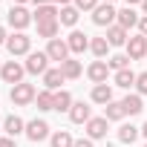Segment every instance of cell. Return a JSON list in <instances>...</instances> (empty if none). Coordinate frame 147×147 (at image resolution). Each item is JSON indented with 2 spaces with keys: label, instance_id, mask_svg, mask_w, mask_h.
I'll return each mask as SVG.
<instances>
[{
  "label": "cell",
  "instance_id": "cell-14",
  "mask_svg": "<svg viewBox=\"0 0 147 147\" xmlns=\"http://www.w3.org/2000/svg\"><path fill=\"white\" fill-rule=\"evenodd\" d=\"M127 40H130V32H127L124 26H118V23H115V26H110V29H107V43H110V46H124Z\"/></svg>",
  "mask_w": 147,
  "mask_h": 147
},
{
  "label": "cell",
  "instance_id": "cell-5",
  "mask_svg": "<svg viewBox=\"0 0 147 147\" xmlns=\"http://www.w3.org/2000/svg\"><path fill=\"white\" fill-rule=\"evenodd\" d=\"M23 66H26V72H32V75H43V72L49 69V55L46 52H29Z\"/></svg>",
  "mask_w": 147,
  "mask_h": 147
},
{
  "label": "cell",
  "instance_id": "cell-16",
  "mask_svg": "<svg viewBox=\"0 0 147 147\" xmlns=\"http://www.w3.org/2000/svg\"><path fill=\"white\" fill-rule=\"evenodd\" d=\"M66 43H69V52H84V49H90V38H87L84 32H78V29L69 32Z\"/></svg>",
  "mask_w": 147,
  "mask_h": 147
},
{
  "label": "cell",
  "instance_id": "cell-9",
  "mask_svg": "<svg viewBox=\"0 0 147 147\" xmlns=\"http://www.w3.org/2000/svg\"><path fill=\"white\" fill-rule=\"evenodd\" d=\"M127 55H130V61H141L147 55V38L144 35H133L127 40Z\"/></svg>",
  "mask_w": 147,
  "mask_h": 147
},
{
  "label": "cell",
  "instance_id": "cell-35",
  "mask_svg": "<svg viewBox=\"0 0 147 147\" xmlns=\"http://www.w3.org/2000/svg\"><path fill=\"white\" fill-rule=\"evenodd\" d=\"M138 35H144V38H147V18H141V20H138Z\"/></svg>",
  "mask_w": 147,
  "mask_h": 147
},
{
  "label": "cell",
  "instance_id": "cell-20",
  "mask_svg": "<svg viewBox=\"0 0 147 147\" xmlns=\"http://www.w3.org/2000/svg\"><path fill=\"white\" fill-rule=\"evenodd\" d=\"M61 32V20H49V23H38V38H46V40H55Z\"/></svg>",
  "mask_w": 147,
  "mask_h": 147
},
{
  "label": "cell",
  "instance_id": "cell-27",
  "mask_svg": "<svg viewBox=\"0 0 147 147\" xmlns=\"http://www.w3.org/2000/svg\"><path fill=\"white\" fill-rule=\"evenodd\" d=\"M104 118H107V121H121V118H124V107H121V101H110V104L104 107Z\"/></svg>",
  "mask_w": 147,
  "mask_h": 147
},
{
  "label": "cell",
  "instance_id": "cell-13",
  "mask_svg": "<svg viewBox=\"0 0 147 147\" xmlns=\"http://www.w3.org/2000/svg\"><path fill=\"white\" fill-rule=\"evenodd\" d=\"M63 81H66V78H63V72H61V66H58V69H46V72H43V87H46L49 92H58Z\"/></svg>",
  "mask_w": 147,
  "mask_h": 147
},
{
  "label": "cell",
  "instance_id": "cell-19",
  "mask_svg": "<svg viewBox=\"0 0 147 147\" xmlns=\"http://www.w3.org/2000/svg\"><path fill=\"white\" fill-rule=\"evenodd\" d=\"M138 20H141V18L133 12V6H127V9H121V12H118V20H115V23H118V26H124V29L130 32L133 26H138Z\"/></svg>",
  "mask_w": 147,
  "mask_h": 147
},
{
  "label": "cell",
  "instance_id": "cell-36",
  "mask_svg": "<svg viewBox=\"0 0 147 147\" xmlns=\"http://www.w3.org/2000/svg\"><path fill=\"white\" fill-rule=\"evenodd\" d=\"M75 147H92V138H78Z\"/></svg>",
  "mask_w": 147,
  "mask_h": 147
},
{
  "label": "cell",
  "instance_id": "cell-40",
  "mask_svg": "<svg viewBox=\"0 0 147 147\" xmlns=\"http://www.w3.org/2000/svg\"><path fill=\"white\" fill-rule=\"evenodd\" d=\"M141 136H144V138H147V121H144V127H141Z\"/></svg>",
  "mask_w": 147,
  "mask_h": 147
},
{
  "label": "cell",
  "instance_id": "cell-32",
  "mask_svg": "<svg viewBox=\"0 0 147 147\" xmlns=\"http://www.w3.org/2000/svg\"><path fill=\"white\" fill-rule=\"evenodd\" d=\"M136 92L147 95V72H138V75H136Z\"/></svg>",
  "mask_w": 147,
  "mask_h": 147
},
{
  "label": "cell",
  "instance_id": "cell-6",
  "mask_svg": "<svg viewBox=\"0 0 147 147\" xmlns=\"http://www.w3.org/2000/svg\"><path fill=\"white\" fill-rule=\"evenodd\" d=\"M6 18H9V26L18 29V32H23V29L32 23V15H29V9H23V6H12Z\"/></svg>",
  "mask_w": 147,
  "mask_h": 147
},
{
  "label": "cell",
  "instance_id": "cell-46",
  "mask_svg": "<svg viewBox=\"0 0 147 147\" xmlns=\"http://www.w3.org/2000/svg\"><path fill=\"white\" fill-rule=\"evenodd\" d=\"M144 147H147V144H144Z\"/></svg>",
  "mask_w": 147,
  "mask_h": 147
},
{
  "label": "cell",
  "instance_id": "cell-12",
  "mask_svg": "<svg viewBox=\"0 0 147 147\" xmlns=\"http://www.w3.org/2000/svg\"><path fill=\"white\" fill-rule=\"evenodd\" d=\"M92 118V110L84 104V101H75V104H72V110H69V121L72 124H87Z\"/></svg>",
  "mask_w": 147,
  "mask_h": 147
},
{
  "label": "cell",
  "instance_id": "cell-45",
  "mask_svg": "<svg viewBox=\"0 0 147 147\" xmlns=\"http://www.w3.org/2000/svg\"><path fill=\"white\" fill-rule=\"evenodd\" d=\"M0 130H3V127H0Z\"/></svg>",
  "mask_w": 147,
  "mask_h": 147
},
{
  "label": "cell",
  "instance_id": "cell-34",
  "mask_svg": "<svg viewBox=\"0 0 147 147\" xmlns=\"http://www.w3.org/2000/svg\"><path fill=\"white\" fill-rule=\"evenodd\" d=\"M0 147H18V141L12 136H0Z\"/></svg>",
  "mask_w": 147,
  "mask_h": 147
},
{
  "label": "cell",
  "instance_id": "cell-44",
  "mask_svg": "<svg viewBox=\"0 0 147 147\" xmlns=\"http://www.w3.org/2000/svg\"><path fill=\"white\" fill-rule=\"evenodd\" d=\"M0 69H3V63H0Z\"/></svg>",
  "mask_w": 147,
  "mask_h": 147
},
{
  "label": "cell",
  "instance_id": "cell-21",
  "mask_svg": "<svg viewBox=\"0 0 147 147\" xmlns=\"http://www.w3.org/2000/svg\"><path fill=\"white\" fill-rule=\"evenodd\" d=\"M61 72H63V78H69V81H72V78H81V72H84V69H81V61L66 58V61L61 63Z\"/></svg>",
  "mask_w": 147,
  "mask_h": 147
},
{
  "label": "cell",
  "instance_id": "cell-18",
  "mask_svg": "<svg viewBox=\"0 0 147 147\" xmlns=\"http://www.w3.org/2000/svg\"><path fill=\"white\" fill-rule=\"evenodd\" d=\"M121 107H124V115H138V113L144 110V101H141L138 92H133V95H127V98L121 101Z\"/></svg>",
  "mask_w": 147,
  "mask_h": 147
},
{
  "label": "cell",
  "instance_id": "cell-8",
  "mask_svg": "<svg viewBox=\"0 0 147 147\" xmlns=\"http://www.w3.org/2000/svg\"><path fill=\"white\" fill-rule=\"evenodd\" d=\"M46 55H49V61H58V63H63V61L69 58V43H66V40H61V38H55V40H49V46H46Z\"/></svg>",
  "mask_w": 147,
  "mask_h": 147
},
{
  "label": "cell",
  "instance_id": "cell-1",
  "mask_svg": "<svg viewBox=\"0 0 147 147\" xmlns=\"http://www.w3.org/2000/svg\"><path fill=\"white\" fill-rule=\"evenodd\" d=\"M6 49H9L12 58H18V55H29V49H32V38H29L26 32H15V35H9Z\"/></svg>",
  "mask_w": 147,
  "mask_h": 147
},
{
  "label": "cell",
  "instance_id": "cell-25",
  "mask_svg": "<svg viewBox=\"0 0 147 147\" xmlns=\"http://www.w3.org/2000/svg\"><path fill=\"white\" fill-rule=\"evenodd\" d=\"M72 104H75V101H72V95H69L66 90H58V92H55V110H58V113H69Z\"/></svg>",
  "mask_w": 147,
  "mask_h": 147
},
{
  "label": "cell",
  "instance_id": "cell-3",
  "mask_svg": "<svg viewBox=\"0 0 147 147\" xmlns=\"http://www.w3.org/2000/svg\"><path fill=\"white\" fill-rule=\"evenodd\" d=\"M23 72H26V66L23 63H18V61H6L3 63V69H0V78H3L6 84H23Z\"/></svg>",
  "mask_w": 147,
  "mask_h": 147
},
{
  "label": "cell",
  "instance_id": "cell-43",
  "mask_svg": "<svg viewBox=\"0 0 147 147\" xmlns=\"http://www.w3.org/2000/svg\"><path fill=\"white\" fill-rule=\"evenodd\" d=\"M104 3H113V0H104Z\"/></svg>",
  "mask_w": 147,
  "mask_h": 147
},
{
  "label": "cell",
  "instance_id": "cell-39",
  "mask_svg": "<svg viewBox=\"0 0 147 147\" xmlns=\"http://www.w3.org/2000/svg\"><path fill=\"white\" fill-rule=\"evenodd\" d=\"M55 3H61V6H69V3H72V0H55Z\"/></svg>",
  "mask_w": 147,
  "mask_h": 147
},
{
  "label": "cell",
  "instance_id": "cell-17",
  "mask_svg": "<svg viewBox=\"0 0 147 147\" xmlns=\"http://www.w3.org/2000/svg\"><path fill=\"white\" fill-rule=\"evenodd\" d=\"M90 98H92L95 104H104V107H107V104L113 101V87H110V84H95L92 92H90Z\"/></svg>",
  "mask_w": 147,
  "mask_h": 147
},
{
  "label": "cell",
  "instance_id": "cell-26",
  "mask_svg": "<svg viewBox=\"0 0 147 147\" xmlns=\"http://www.w3.org/2000/svg\"><path fill=\"white\" fill-rule=\"evenodd\" d=\"M52 147H75V138L69 136V130H58V133H52Z\"/></svg>",
  "mask_w": 147,
  "mask_h": 147
},
{
  "label": "cell",
  "instance_id": "cell-31",
  "mask_svg": "<svg viewBox=\"0 0 147 147\" xmlns=\"http://www.w3.org/2000/svg\"><path fill=\"white\" fill-rule=\"evenodd\" d=\"M107 66L115 69V72H118V69H127V66H130V55H113V58L107 61Z\"/></svg>",
  "mask_w": 147,
  "mask_h": 147
},
{
  "label": "cell",
  "instance_id": "cell-11",
  "mask_svg": "<svg viewBox=\"0 0 147 147\" xmlns=\"http://www.w3.org/2000/svg\"><path fill=\"white\" fill-rule=\"evenodd\" d=\"M107 118L101 115V118H90L87 121V138H92V141H98V138H104L107 136Z\"/></svg>",
  "mask_w": 147,
  "mask_h": 147
},
{
  "label": "cell",
  "instance_id": "cell-30",
  "mask_svg": "<svg viewBox=\"0 0 147 147\" xmlns=\"http://www.w3.org/2000/svg\"><path fill=\"white\" fill-rule=\"evenodd\" d=\"M138 127H133V124H121V130H118V141H124V144H133L136 138H138Z\"/></svg>",
  "mask_w": 147,
  "mask_h": 147
},
{
  "label": "cell",
  "instance_id": "cell-7",
  "mask_svg": "<svg viewBox=\"0 0 147 147\" xmlns=\"http://www.w3.org/2000/svg\"><path fill=\"white\" fill-rule=\"evenodd\" d=\"M26 138L29 141H43V138H49V124L43 121V118H32L29 124H26Z\"/></svg>",
  "mask_w": 147,
  "mask_h": 147
},
{
  "label": "cell",
  "instance_id": "cell-33",
  "mask_svg": "<svg viewBox=\"0 0 147 147\" xmlns=\"http://www.w3.org/2000/svg\"><path fill=\"white\" fill-rule=\"evenodd\" d=\"M95 6H98V0H75L78 12H95Z\"/></svg>",
  "mask_w": 147,
  "mask_h": 147
},
{
  "label": "cell",
  "instance_id": "cell-15",
  "mask_svg": "<svg viewBox=\"0 0 147 147\" xmlns=\"http://www.w3.org/2000/svg\"><path fill=\"white\" fill-rule=\"evenodd\" d=\"M3 133L12 136V138H18L20 133H26V121H23L20 115H9V118L3 121Z\"/></svg>",
  "mask_w": 147,
  "mask_h": 147
},
{
  "label": "cell",
  "instance_id": "cell-10",
  "mask_svg": "<svg viewBox=\"0 0 147 147\" xmlns=\"http://www.w3.org/2000/svg\"><path fill=\"white\" fill-rule=\"evenodd\" d=\"M87 75H90L92 84H107V75H110L107 61H92V63L87 66Z\"/></svg>",
  "mask_w": 147,
  "mask_h": 147
},
{
  "label": "cell",
  "instance_id": "cell-41",
  "mask_svg": "<svg viewBox=\"0 0 147 147\" xmlns=\"http://www.w3.org/2000/svg\"><path fill=\"white\" fill-rule=\"evenodd\" d=\"M136 3H141V0H127V6H136Z\"/></svg>",
  "mask_w": 147,
  "mask_h": 147
},
{
  "label": "cell",
  "instance_id": "cell-22",
  "mask_svg": "<svg viewBox=\"0 0 147 147\" xmlns=\"http://www.w3.org/2000/svg\"><path fill=\"white\" fill-rule=\"evenodd\" d=\"M58 9L55 6H35V20L38 23H49V20H58Z\"/></svg>",
  "mask_w": 147,
  "mask_h": 147
},
{
  "label": "cell",
  "instance_id": "cell-4",
  "mask_svg": "<svg viewBox=\"0 0 147 147\" xmlns=\"http://www.w3.org/2000/svg\"><path fill=\"white\" fill-rule=\"evenodd\" d=\"M38 98V92H35V87L32 84H15L12 87V104H18V107H26V104H32Z\"/></svg>",
  "mask_w": 147,
  "mask_h": 147
},
{
  "label": "cell",
  "instance_id": "cell-24",
  "mask_svg": "<svg viewBox=\"0 0 147 147\" xmlns=\"http://www.w3.org/2000/svg\"><path fill=\"white\" fill-rule=\"evenodd\" d=\"M115 87H124V90H130V87H136V72L127 66V69H118L115 72Z\"/></svg>",
  "mask_w": 147,
  "mask_h": 147
},
{
  "label": "cell",
  "instance_id": "cell-28",
  "mask_svg": "<svg viewBox=\"0 0 147 147\" xmlns=\"http://www.w3.org/2000/svg\"><path fill=\"white\" fill-rule=\"evenodd\" d=\"M90 52H92L95 58H107V52H110L107 38H92V40H90Z\"/></svg>",
  "mask_w": 147,
  "mask_h": 147
},
{
  "label": "cell",
  "instance_id": "cell-37",
  "mask_svg": "<svg viewBox=\"0 0 147 147\" xmlns=\"http://www.w3.org/2000/svg\"><path fill=\"white\" fill-rule=\"evenodd\" d=\"M6 40H9V35H6V29H3V26H0V43H6Z\"/></svg>",
  "mask_w": 147,
  "mask_h": 147
},
{
  "label": "cell",
  "instance_id": "cell-23",
  "mask_svg": "<svg viewBox=\"0 0 147 147\" xmlns=\"http://www.w3.org/2000/svg\"><path fill=\"white\" fill-rule=\"evenodd\" d=\"M78 9L75 6H61V15H58V20H61V26H75L78 23Z\"/></svg>",
  "mask_w": 147,
  "mask_h": 147
},
{
  "label": "cell",
  "instance_id": "cell-42",
  "mask_svg": "<svg viewBox=\"0 0 147 147\" xmlns=\"http://www.w3.org/2000/svg\"><path fill=\"white\" fill-rule=\"evenodd\" d=\"M23 3H29V0H15V6H23Z\"/></svg>",
  "mask_w": 147,
  "mask_h": 147
},
{
  "label": "cell",
  "instance_id": "cell-38",
  "mask_svg": "<svg viewBox=\"0 0 147 147\" xmlns=\"http://www.w3.org/2000/svg\"><path fill=\"white\" fill-rule=\"evenodd\" d=\"M141 12H144V18H147V0H141Z\"/></svg>",
  "mask_w": 147,
  "mask_h": 147
},
{
  "label": "cell",
  "instance_id": "cell-2",
  "mask_svg": "<svg viewBox=\"0 0 147 147\" xmlns=\"http://www.w3.org/2000/svg\"><path fill=\"white\" fill-rule=\"evenodd\" d=\"M115 20H118V12L113 9V3H98L95 6V12H92V23L95 26H115Z\"/></svg>",
  "mask_w": 147,
  "mask_h": 147
},
{
  "label": "cell",
  "instance_id": "cell-29",
  "mask_svg": "<svg viewBox=\"0 0 147 147\" xmlns=\"http://www.w3.org/2000/svg\"><path fill=\"white\" fill-rule=\"evenodd\" d=\"M35 104H38V110H55V92H49V90H43V92H38V98H35Z\"/></svg>",
  "mask_w": 147,
  "mask_h": 147
}]
</instances>
